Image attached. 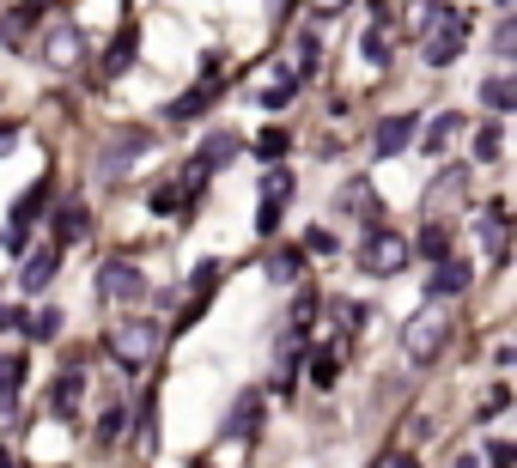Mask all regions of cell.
<instances>
[{
	"mask_svg": "<svg viewBox=\"0 0 517 468\" xmlns=\"http://www.w3.org/2000/svg\"><path fill=\"white\" fill-rule=\"evenodd\" d=\"M110 353H116L122 371H146V365H153V353H159V323H153V317L116 323V329H110Z\"/></svg>",
	"mask_w": 517,
	"mask_h": 468,
	"instance_id": "1",
	"label": "cell"
},
{
	"mask_svg": "<svg viewBox=\"0 0 517 468\" xmlns=\"http://www.w3.org/2000/svg\"><path fill=\"white\" fill-rule=\"evenodd\" d=\"M408 256H414V244L396 238V231H365V244H359V268H365V274H378V280L402 274Z\"/></svg>",
	"mask_w": 517,
	"mask_h": 468,
	"instance_id": "2",
	"label": "cell"
},
{
	"mask_svg": "<svg viewBox=\"0 0 517 468\" xmlns=\"http://www.w3.org/2000/svg\"><path fill=\"white\" fill-rule=\"evenodd\" d=\"M445 341H451V317H445V310H426V317H414V323L402 329V353H408L414 365L438 359V353H445Z\"/></svg>",
	"mask_w": 517,
	"mask_h": 468,
	"instance_id": "3",
	"label": "cell"
},
{
	"mask_svg": "<svg viewBox=\"0 0 517 468\" xmlns=\"http://www.w3.org/2000/svg\"><path fill=\"white\" fill-rule=\"evenodd\" d=\"M201 183H207V171H201V165L189 159V165H183V171H177L171 183H159V189H153V201H146V207H153V213H189V207H195V189H201Z\"/></svg>",
	"mask_w": 517,
	"mask_h": 468,
	"instance_id": "4",
	"label": "cell"
},
{
	"mask_svg": "<svg viewBox=\"0 0 517 468\" xmlns=\"http://www.w3.org/2000/svg\"><path fill=\"white\" fill-rule=\"evenodd\" d=\"M286 201H292V171H286V165H268V177H262V207H256V231H262V238H274Z\"/></svg>",
	"mask_w": 517,
	"mask_h": 468,
	"instance_id": "5",
	"label": "cell"
},
{
	"mask_svg": "<svg viewBox=\"0 0 517 468\" xmlns=\"http://www.w3.org/2000/svg\"><path fill=\"white\" fill-rule=\"evenodd\" d=\"M98 292H104L110 304H134V298H146V274H140L134 262H104V268H98Z\"/></svg>",
	"mask_w": 517,
	"mask_h": 468,
	"instance_id": "6",
	"label": "cell"
},
{
	"mask_svg": "<svg viewBox=\"0 0 517 468\" xmlns=\"http://www.w3.org/2000/svg\"><path fill=\"white\" fill-rule=\"evenodd\" d=\"M43 61L55 67V73H73L86 61V31H73V25H55L49 37H43Z\"/></svg>",
	"mask_w": 517,
	"mask_h": 468,
	"instance_id": "7",
	"label": "cell"
},
{
	"mask_svg": "<svg viewBox=\"0 0 517 468\" xmlns=\"http://www.w3.org/2000/svg\"><path fill=\"white\" fill-rule=\"evenodd\" d=\"M414 134H420V116H384V122L372 128V152H378V159H396Z\"/></svg>",
	"mask_w": 517,
	"mask_h": 468,
	"instance_id": "8",
	"label": "cell"
},
{
	"mask_svg": "<svg viewBox=\"0 0 517 468\" xmlns=\"http://www.w3.org/2000/svg\"><path fill=\"white\" fill-rule=\"evenodd\" d=\"M256 426H262V389H244L226 408V438H256Z\"/></svg>",
	"mask_w": 517,
	"mask_h": 468,
	"instance_id": "9",
	"label": "cell"
},
{
	"mask_svg": "<svg viewBox=\"0 0 517 468\" xmlns=\"http://www.w3.org/2000/svg\"><path fill=\"white\" fill-rule=\"evenodd\" d=\"M420 49H426V67H451V61H457V55L469 49V25H451V31H432V37H426Z\"/></svg>",
	"mask_w": 517,
	"mask_h": 468,
	"instance_id": "10",
	"label": "cell"
},
{
	"mask_svg": "<svg viewBox=\"0 0 517 468\" xmlns=\"http://www.w3.org/2000/svg\"><path fill=\"white\" fill-rule=\"evenodd\" d=\"M140 152H146V128H128V134H116V140H110V152H104V177L116 183V177H122V171L140 159Z\"/></svg>",
	"mask_w": 517,
	"mask_h": 468,
	"instance_id": "11",
	"label": "cell"
},
{
	"mask_svg": "<svg viewBox=\"0 0 517 468\" xmlns=\"http://www.w3.org/2000/svg\"><path fill=\"white\" fill-rule=\"evenodd\" d=\"M55 268H61V250H55V244H43L37 256H25V268H19V286H25V292H43V286L55 280Z\"/></svg>",
	"mask_w": 517,
	"mask_h": 468,
	"instance_id": "12",
	"label": "cell"
},
{
	"mask_svg": "<svg viewBox=\"0 0 517 468\" xmlns=\"http://www.w3.org/2000/svg\"><path fill=\"white\" fill-rule=\"evenodd\" d=\"M451 25H469V13H457L451 0H426V7L414 13V31L432 37V31H451Z\"/></svg>",
	"mask_w": 517,
	"mask_h": 468,
	"instance_id": "13",
	"label": "cell"
},
{
	"mask_svg": "<svg viewBox=\"0 0 517 468\" xmlns=\"http://www.w3.org/2000/svg\"><path fill=\"white\" fill-rule=\"evenodd\" d=\"M292 92H299L292 67H274L268 80H262V92H256V104H262V110H286V104H292Z\"/></svg>",
	"mask_w": 517,
	"mask_h": 468,
	"instance_id": "14",
	"label": "cell"
},
{
	"mask_svg": "<svg viewBox=\"0 0 517 468\" xmlns=\"http://www.w3.org/2000/svg\"><path fill=\"white\" fill-rule=\"evenodd\" d=\"M457 134H463V116H457V110L432 116V122H426V146H420V152H432V159H438V152H451V140H457Z\"/></svg>",
	"mask_w": 517,
	"mask_h": 468,
	"instance_id": "15",
	"label": "cell"
},
{
	"mask_svg": "<svg viewBox=\"0 0 517 468\" xmlns=\"http://www.w3.org/2000/svg\"><path fill=\"white\" fill-rule=\"evenodd\" d=\"M463 286H469V262H438V268H432V286H426V292H432V298H457Z\"/></svg>",
	"mask_w": 517,
	"mask_h": 468,
	"instance_id": "16",
	"label": "cell"
},
{
	"mask_svg": "<svg viewBox=\"0 0 517 468\" xmlns=\"http://www.w3.org/2000/svg\"><path fill=\"white\" fill-rule=\"evenodd\" d=\"M232 159H238V140H232V134H213V140H207V146L195 152V165H201L207 177H213L219 165H232Z\"/></svg>",
	"mask_w": 517,
	"mask_h": 468,
	"instance_id": "17",
	"label": "cell"
},
{
	"mask_svg": "<svg viewBox=\"0 0 517 468\" xmlns=\"http://www.w3.org/2000/svg\"><path fill=\"white\" fill-rule=\"evenodd\" d=\"M86 225H92V213H86V207H61V213H55V250H61V244H73V238H86Z\"/></svg>",
	"mask_w": 517,
	"mask_h": 468,
	"instance_id": "18",
	"label": "cell"
},
{
	"mask_svg": "<svg viewBox=\"0 0 517 468\" xmlns=\"http://www.w3.org/2000/svg\"><path fill=\"white\" fill-rule=\"evenodd\" d=\"M134 43H140V25H122L116 43H110V55H104V73H122V67L134 61Z\"/></svg>",
	"mask_w": 517,
	"mask_h": 468,
	"instance_id": "19",
	"label": "cell"
},
{
	"mask_svg": "<svg viewBox=\"0 0 517 468\" xmlns=\"http://www.w3.org/2000/svg\"><path fill=\"white\" fill-rule=\"evenodd\" d=\"M207 104H213V80H201L195 92H183V98H177V104H171L165 116H171V122H189V116H201Z\"/></svg>",
	"mask_w": 517,
	"mask_h": 468,
	"instance_id": "20",
	"label": "cell"
},
{
	"mask_svg": "<svg viewBox=\"0 0 517 468\" xmlns=\"http://www.w3.org/2000/svg\"><path fill=\"white\" fill-rule=\"evenodd\" d=\"M420 256H426L432 268L451 262V231H445V225H426V231H420Z\"/></svg>",
	"mask_w": 517,
	"mask_h": 468,
	"instance_id": "21",
	"label": "cell"
},
{
	"mask_svg": "<svg viewBox=\"0 0 517 468\" xmlns=\"http://www.w3.org/2000/svg\"><path fill=\"white\" fill-rule=\"evenodd\" d=\"M262 268H268V280L292 286V280H299V268H305V256H299V250H274V256L262 262Z\"/></svg>",
	"mask_w": 517,
	"mask_h": 468,
	"instance_id": "22",
	"label": "cell"
},
{
	"mask_svg": "<svg viewBox=\"0 0 517 468\" xmlns=\"http://www.w3.org/2000/svg\"><path fill=\"white\" fill-rule=\"evenodd\" d=\"M286 146H292V134H286V128H262L250 152H262V159H268V165H280V159H286Z\"/></svg>",
	"mask_w": 517,
	"mask_h": 468,
	"instance_id": "23",
	"label": "cell"
},
{
	"mask_svg": "<svg viewBox=\"0 0 517 468\" xmlns=\"http://www.w3.org/2000/svg\"><path fill=\"white\" fill-rule=\"evenodd\" d=\"M43 207H49V183H37V189H31V195H25L19 207H13V231H25V225H31V219L43 213Z\"/></svg>",
	"mask_w": 517,
	"mask_h": 468,
	"instance_id": "24",
	"label": "cell"
},
{
	"mask_svg": "<svg viewBox=\"0 0 517 468\" xmlns=\"http://www.w3.org/2000/svg\"><path fill=\"white\" fill-rule=\"evenodd\" d=\"M481 98H487V110H499V116H505V110L517 104V86H511L505 73H499V80H487V86H481Z\"/></svg>",
	"mask_w": 517,
	"mask_h": 468,
	"instance_id": "25",
	"label": "cell"
},
{
	"mask_svg": "<svg viewBox=\"0 0 517 468\" xmlns=\"http://www.w3.org/2000/svg\"><path fill=\"white\" fill-rule=\"evenodd\" d=\"M341 207H347V213H365V219H378V201H372V189H365V183H347V189H341Z\"/></svg>",
	"mask_w": 517,
	"mask_h": 468,
	"instance_id": "26",
	"label": "cell"
},
{
	"mask_svg": "<svg viewBox=\"0 0 517 468\" xmlns=\"http://www.w3.org/2000/svg\"><path fill=\"white\" fill-rule=\"evenodd\" d=\"M499 152H505V134H499L493 122H487V128H475V159H481V165H493Z\"/></svg>",
	"mask_w": 517,
	"mask_h": 468,
	"instance_id": "27",
	"label": "cell"
},
{
	"mask_svg": "<svg viewBox=\"0 0 517 468\" xmlns=\"http://www.w3.org/2000/svg\"><path fill=\"white\" fill-rule=\"evenodd\" d=\"M73 408H80V377L67 371V377L55 383V414H61V420H73Z\"/></svg>",
	"mask_w": 517,
	"mask_h": 468,
	"instance_id": "28",
	"label": "cell"
},
{
	"mask_svg": "<svg viewBox=\"0 0 517 468\" xmlns=\"http://www.w3.org/2000/svg\"><path fill=\"white\" fill-rule=\"evenodd\" d=\"M359 55H365V67H384V61H390V43H384V31H365V37H359Z\"/></svg>",
	"mask_w": 517,
	"mask_h": 468,
	"instance_id": "29",
	"label": "cell"
},
{
	"mask_svg": "<svg viewBox=\"0 0 517 468\" xmlns=\"http://www.w3.org/2000/svg\"><path fill=\"white\" fill-rule=\"evenodd\" d=\"M19 377H25V359H13V353H0V402L19 389Z\"/></svg>",
	"mask_w": 517,
	"mask_h": 468,
	"instance_id": "30",
	"label": "cell"
},
{
	"mask_svg": "<svg viewBox=\"0 0 517 468\" xmlns=\"http://www.w3.org/2000/svg\"><path fill=\"white\" fill-rule=\"evenodd\" d=\"M335 377H341V359H335V353H317V359H311V383H317V389H329Z\"/></svg>",
	"mask_w": 517,
	"mask_h": 468,
	"instance_id": "31",
	"label": "cell"
},
{
	"mask_svg": "<svg viewBox=\"0 0 517 468\" xmlns=\"http://www.w3.org/2000/svg\"><path fill=\"white\" fill-rule=\"evenodd\" d=\"M311 67H317V37L305 31V37H299V61H292V80H299V73H311Z\"/></svg>",
	"mask_w": 517,
	"mask_h": 468,
	"instance_id": "32",
	"label": "cell"
},
{
	"mask_svg": "<svg viewBox=\"0 0 517 468\" xmlns=\"http://www.w3.org/2000/svg\"><path fill=\"white\" fill-rule=\"evenodd\" d=\"M25 329H31V335H37V341H49V335H55V329H61V310H37V317H31V323H25Z\"/></svg>",
	"mask_w": 517,
	"mask_h": 468,
	"instance_id": "33",
	"label": "cell"
},
{
	"mask_svg": "<svg viewBox=\"0 0 517 468\" xmlns=\"http://www.w3.org/2000/svg\"><path fill=\"white\" fill-rule=\"evenodd\" d=\"M511 462H517V450H511L505 438H493V444H487V468H511Z\"/></svg>",
	"mask_w": 517,
	"mask_h": 468,
	"instance_id": "34",
	"label": "cell"
},
{
	"mask_svg": "<svg viewBox=\"0 0 517 468\" xmlns=\"http://www.w3.org/2000/svg\"><path fill=\"white\" fill-rule=\"evenodd\" d=\"M305 250H311V256H329V250H335V238H329L323 225H311V231H305Z\"/></svg>",
	"mask_w": 517,
	"mask_h": 468,
	"instance_id": "35",
	"label": "cell"
},
{
	"mask_svg": "<svg viewBox=\"0 0 517 468\" xmlns=\"http://www.w3.org/2000/svg\"><path fill=\"white\" fill-rule=\"evenodd\" d=\"M311 317H317V298H311V292H299V298H292V323H299V329H305Z\"/></svg>",
	"mask_w": 517,
	"mask_h": 468,
	"instance_id": "36",
	"label": "cell"
},
{
	"mask_svg": "<svg viewBox=\"0 0 517 468\" xmlns=\"http://www.w3.org/2000/svg\"><path fill=\"white\" fill-rule=\"evenodd\" d=\"M493 43H499V55H517V25H511V19H505V25H499V37H493Z\"/></svg>",
	"mask_w": 517,
	"mask_h": 468,
	"instance_id": "37",
	"label": "cell"
},
{
	"mask_svg": "<svg viewBox=\"0 0 517 468\" xmlns=\"http://www.w3.org/2000/svg\"><path fill=\"white\" fill-rule=\"evenodd\" d=\"M378 468H420V462H414L408 450H384V456H378Z\"/></svg>",
	"mask_w": 517,
	"mask_h": 468,
	"instance_id": "38",
	"label": "cell"
},
{
	"mask_svg": "<svg viewBox=\"0 0 517 468\" xmlns=\"http://www.w3.org/2000/svg\"><path fill=\"white\" fill-rule=\"evenodd\" d=\"M505 402H511V396H505V389H493V396H487V402H481V420H493V414H499V408H505Z\"/></svg>",
	"mask_w": 517,
	"mask_h": 468,
	"instance_id": "39",
	"label": "cell"
},
{
	"mask_svg": "<svg viewBox=\"0 0 517 468\" xmlns=\"http://www.w3.org/2000/svg\"><path fill=\"white\" fill-rule=\"evenodd\" d=\"M13 146H19V128H13V122H0V159H7Z\"/></svg>",
	"mask_w": 517,
	"mask_h": 468,
	"instance_id": "40",
	"label": "cell"
},
{
	"mask_svg": "<svg viewBox=\"0 0 517 468\" xmlns=\"http://www.w3.org/2000/svg\"><path fill=\"white\" fill-rule=\"evenodd\" d=\"M317 7H323V13H341V7H347V0H317Z\"/></svg>",
	"mask_w": 517,
	"mask_h": 468,
	"instance_id": "41",
	"label": "cell"
},
{
	"mask_svg": "<svg viewBox=\"0 0 517 468\" xmlns=\"http://www.w3.org/2000/svg\"><path fill=\"white\" fill-rule=\"evenodd\" d=\"M457 468H481V456H457Z\"/></svg>",
	"mask_w": 517,
	"mask_h": 468,
	"instance_id": "42",
	"label": "cell"
},
{
	"mask_svg": "<svg viewBox=\"0 0 517 468\" xmlns=\"http://www.w3.org/2000/svg\"><path fill=\"white\" fill-rule=\"evenodd\" d=\"M0 468H13V456H7V450H0Z\"/></svg>",
	"mask_w": 517,
	"mask_h": 468,
	"instance_id": "43",
	"label": "cell"
}]
</instances>
